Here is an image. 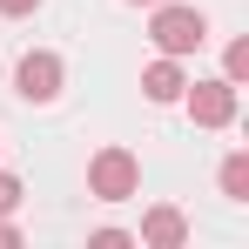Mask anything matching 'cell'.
<instances>
[{"instance_id":"11","label":"cell","mask_w":249,"mask_h":249,"mask_svg":"<svg viewBox=\"0 0 249 249\" xmlns=\"http://www.w3.org/2000/svg\"><path fill=\"white\" fill-rule=\"evenodd\" d=\"M34 7H41V0H0V14H7V20H20V14H34Z\"/></svg>"},{"instance_id":"7","label":"cell","mask_w":249,"mask_h":249,"mask_svg":"<svg viewBox=\"0 0 249 249\" xmlns=\"http://www.w3.org/2000/svg\"><path fill=\"white\" fill-rule=\"evenodd\" d=\"M222 196H229V202H243V196H249V155H243V148L222 162Z\"/></svg>"},{"instance_id":"2","label":"cell","mask_w":249,"mask_h":249,"mask_svg":"<svg viewBox=\"0 0 249 249\" xmlns=\"http://www.w3.org/2000/svg\"><path fill=\"white\" fill-rule=\"evenodd\" d=\"M148 41L162 47V54H175V61H182V54H196V47L209 41V20L196 14V7H162V0H155V20H148Z\"/></svg>"},{"instance_id":"13","label":"cell","mask_w":249,"mask_h":249,"mask_svg":"<svg viewBox=\"0 0 249 249\" xmlns=\"http://www.w3.org/2000/svg\"><path fill=\"white\" fill-rule=\"evenodd\" d=\"M135 7H155V0H135Z\"/></svg>"},{"instance_id":"1","label":"cell","mask_w":249,"mask_h":249,"mask_svg":"<svg viewBox=\"0 0 249 249\" xmlns=\"http://www.w3.org/2000/svg\"><path fill=\"white\" fill-rule=\"evenodd\" d=\"M142 189V162L128 155V148H101L94 162H88V196L94 202H128Z\"/></svg>"},{"instance_id":"6","label":"cell","mask_w":249,"mask_h":249,"mask_svg":"<svg viewBox=\"0 0 249 249\" xmlns=\"http://www.w3.org/2000/svg\"><path fill=\"white\" fill-rule=\"evenodd\" d=\"M182 88H189V74H182V61H175V54H162V61H155V68H148V74H142V94H148V101H182Z\"/></svg>"},{"instance_id":"3","label":"cell","mask_w":249,"mask_h":249,"mask_svg":"<svg viewBox=\"0 0 249 249\" xmlns=\"http://www.w3.org/2000/svg\"><path fill=\"white\" fill-rule=\"evenodd\" d=\"M61 81H68V68H61V54H47V47L20 54V68H14L20 101H54V94H61Z\"/></svg>"},{"instance_id":"8","label":"cell","mask_w":249,"mask_h":249,"mask_svg":"<svg viewBox=\"0 0 249 249\" xmlns=\"http://www.w3.org/2000/svg\"><path fill=\"white\" fill-rule=\"evenodd\" d=\"M222 81H229V88L249 81V41H229V54H222Z\"/></svg>"},{"instance_id":"5","label":"cell","mask_w":249,"mask_h":249,"mask_svg":"<svg viewBox=\"0 0 249 249\" xmlns=\"http://www.w3.org/2000/svg\"><path fill=\"white\" fill-rule=\"evenodd\" d=\"M142 243L148 249H182L189 243V215H182V209H148V215H142Z\"/></svg>"},{"instance_id":"4","label":"cell","mask_w":249,"mask_h":249,"mask_svg":"<svg viewBox=\"0 0 249 249\" xmlns=\"http://www.w3.org/2000/svg\"><path fill=\"white\" fill-rule=\"evenodd\" d=\"M182 101H189L196 128H229L236 122V88L229 81H196V88H182Z\"/></svg>"},{"instance_id":"12","label":"cell","mask_w":249,"mask_h":249,"mask_svg":"<svg viewBox=\"0 0 249 249\" xmlns=\"http://www.w3.org/2000/svg\"><path fill=\"white\" fill-rule=\"evenodd\" d=\"M14 243H20V229H14V222L0 215V249H14Z\"/></svg>"},{"instance_id":"10","label":"cell","mask_w":249,"mask_h":249,"mask_svg":"<svg viewBox=\"0 0 249 249\" xmlns=\"http://www.w3.org/2000/svg\"><path fill=\"white\" fill-rule=\"evenodd\" d=\"M88 243H94V249H128V243H135V236H128V229H94Z\"/></svg>"},{"instance_id":"9","label":"cell","mask_w":249,"mask_h":249,"mask_svg":"<svg viewBox=\"0 0 249 249\" xmlns=\"http://www.w3.org/2000/svg\"><path fill=\"white\" fill-rule=\"evenodd\" d=\"M14 209H20V175L0 168V215H14Z\"/></svg>"}]
</instances>
